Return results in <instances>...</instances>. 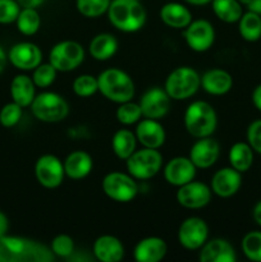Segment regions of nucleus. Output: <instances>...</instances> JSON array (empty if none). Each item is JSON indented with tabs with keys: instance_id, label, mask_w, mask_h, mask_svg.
<instances>
[{
	"instance_id": "22",
	"label": "nucleus",
	"mask_w": 261,
	"mask_h": 262,
	"mask_svg": "<svg viewBox=\"0 0 261 262\" xmlns=\"http://www.w3.org/2000/svg\"><path fill=\"white\" fill-rule=\"evenodd\" d=\"M201 87L207 94L222 96L232 90L233 77L224 69H209L201 76Z\"/></svg>"
},
{
	"instance_id": "4",
	"label": "nucleus",
	"mask_w": 261,
	"mask_h": 262,
	"mask_svg": "<svg viewBox=\"0 0 261 262\" xmlns=\"http://www.w3.org/2000/svg\"><path fill=\"white\" fill-rule=\"evenodd\" d=\"M184 127L194 138L209 137L217 127V115L214 106L209 102H191L184 112Z\"/></svg>"
},
{
	"instance_id": "18",
	"label": "nucleus",
	"mask_w": 261,
	"mask_h": 262,
	"mask_svg": "<svg viewBox=\"0 0 261 262\" xmlns=\"http://www.w3.org/2000/svg\"><path fill=\"white\" fill-rule=\"evenodd\" d=\"M197 168L189 158L177 156L173 158L164 168V178L169 184L181 187L188 182L193 181Z\"/></svg>"
},
{
	"instance_id": "43",
	"label": "nucleus",
	"mask_w": 261,
	"mask_h": 262,
	"mask_svg": "<svg viewBox=\"0 0 261 262\" xmlns=\"http://www.w3.org/2000/svg\"><path fill=\"white\" fill-rule=\"evenodd\" d=\"M17 2L22 8H36L37 9L46 0H17Z\"/></svg>"
},
{
	"instance_id": "34",
	"label": "nucleus",
	"mask_w": 261,
	"mask_h": 262,
	"mask_svg": "<svg viewBox=\"0 0 261 262\" xmlns=\"http://www.w3.org/2000/svg\"><path fill=\"white\" fill-rule=\"evenodd\" d=\"M118 122L123 125H130L138 123L142 117V112L138 102H133L132 100L119 104L117 112H115Z\"/></svg>"
},
{
	"instance_id": "9",
	"label": "nucleus",
	"mask_w": 261,
	"mask_h": 262,
	"mask_svg": "<svg viewBox=\"0 0 261 262\" xmlns=\"http://www.w3.org/2000/svg\"><path fill=\"white\" fill-rule=\"evenodd\" d=\"M102 191L110 200L117 202H130L138 193V184L129 173L112 171L102 179Z\"/></svg>"
},
{
	"instance_id": "11",
	"label": "nucleus",
	"mask_w": 261,
	"mask_h": 262,
	"mask_svg": "<svg viewBox=\"0 0 261 262\" xmlns=\"http://www.w3.org/2000/svg\"><path fill=\"white\" fill-rule=\"evenodd\" d=\"M64 164L55 155H42L35 164V177L38 183L49 189L56 188L63 183Z\"/></svg>"
},
{
	"instance_id": "44",
	"label": "nucleus",
	"mask_w": 261,
	"mask_h": 262,
	"mask_svg": "<svg viewBox=\"0 0 261 262\" xmlns=\"http://www.w3.org/2000/svg\"><path fill=\"white\" fill-rule=\"evenodd\" d=\"M9 229V222H8V217L5 216L4 212L0 211V237L5 235Z\"/></svg>"
},
{
	"instance_id": "26",
	"label": "nucleus",
	"mask_w": 261,
	"mask_h": 262,
	"mask_svg": "<svg viewBox=\"0 0 261 262\" xmlns=\"http://www.w3.org/2000/svg\"><path fill=\"white\" fill-rule=\"evenodd\" d=\"M10 96L14 102L22 107L31 106L36 96V84L33 79L26 74H18L10 83Z\"/></svg>"
},
{
	"instance_id": "32",
	"label": "nucleus",
	"mask_w": 261,
	"mask_h": 262,
	"mask_svg": "<svg viewBox=\"0 0 261 262\" xmlns=\"http://www.w3.org/2000/svg\"><path fill=\"white\" fill-rule=\"evenodd\" d=\"M18 31L25 36H32L40 30L41 17L36 8H22L15 20Z\"/></svg>"
},
{
	"instance_id": "17",
	"label": "nucleus",
	"mask_w": 261,
	"mask_h": 262,
	"mask_svg": "<svg viewBox=\"0 0 261 262\" xmlns=\"http://www.w3.org/2000/svg\"><path fill=\"white\" fill-rule=\"evenodd\" d=\"M241 186H242V173L235 170L232 166L219 169L212 176L211 183H210L212 193L222 199L234 196L240 191Z\"/></svg>"
},
{
	"instance_id": "33",
	"label": "nucleus",
	"mask_w": 261,
	"mask_h": 262,
	"mask_svg": "<svg viewBox=\"0 0 261 262\" xmlns=\"http://www.w3.org/2000/svg\"><path fill=\"white\" fill-rule=\"evenodd\" d=\"M241 248L246 257L250 261L261 262V232L253 230L243 237Z\"/></svg>"
},
{
	"instance_id": "10",
	"label": "nucleus",
	"mask_w": 261,
	"mask_h": 262,
	"mask_svg": "<svg viewBox=\"0 0 261 262\" xmlns=\"http://www.w3.org/2000/svg\"><path fill=\"white\" fill-rule=\"evenodd\" d=\"M207 238H209V227L201 217H187L179 225L178 242L186 250H200L205 245Z\"/></svg>"
},
{
	"instance_id": "27",
	"label": "nucleus",
	"mask_w": 261,
	"mask_h": 262,
	"mask_svg": "<svg viewBox=\"0 0 261 262\" xmlns=\"http://www.w3.org/2000/svg\"><path fill=\"white\" fill-rule=\"evenodd\" d=\"M89 50L95 60H109L118 51L117 37L112 33H99L91 40Z\"/></svg>"
},
{
	"instance_id": "28",
	"label": "nucleus",
	"mask_w": 261,
	"mask_h": 262,
	"mask_svg": "<svg viewBox=\"0 0 261 262\" xmlns=\"http://www.w3.org/2000/svg\"><path fill=\"white\" fill-rule=\"evenodd\" d=\"M253 152L255 151L248 142H235L232 145L228 155L230 166L241 173H246L253 164Z\"/></svg>"
},
{
	"instance_id": "1",
	"label": "nucleus",
	"mask_w": 261,
	"mask_h": 262,
	"mask_svg": "<svg viewBox=\"0 0 261 262\" xmlns=\"http://www.w3.org/2000/svg\"><path fill=\"white\" fill-rule=\"evenodd\" d=\"M55 255L51 248L37 241L15 235L0 237V262H51Z\"/></svg>"
},
{
	"instance_id": "45",
	"label": "nucleus",
	"mask_w": 261,
	"mask_h": 262,
	"mask_svg": "<svg viewBox=\"0 0 261 262\" xmlns=\"http://www.w3.org/2000/svg\"><path fill=\"white\" fill-rule=\"evenodd\" d=\"M252 216H253V220L256 222V224L261 227V200L255 205V207H253Z\"/></svg>"
},
{
	"instance_id": "13",
	"label": "nucleus",
	"mask_w": 261,
	"mask_h": 262,
	"mask_svg": "<svg viewBox=\"0 0 261 262\" xmlns=\"http://www.w3.org/2000/svg\"><path fill=\"white\" fill-rule=\"evenodd\" d=\"M140 107L143 118L148 119H161L165 117L170 110L171 99L161 87H151L143 92L140 100Z\"/></svg>"
},
{
	"instance_id": "2",
	"label": "nucleus",
	"mask_w": 261,
	"mask_h": 262,
	"mask_svg": "<svg viewBox=\"0 0 261 262\" xmlns=\"http://www.w3.org/2000/svg\"><path fill=\"white\" fill-rule=\"evenodd\" d=\"M146 10L140 0H112L107 18L122 32H137L146 23Z\"/></svg>"
},
{
	"instance_id": "38",
	"label": "nucleus",
	"mask_w": 261,
	"mask_h": 262,
	"mask_svg": "<svg viewBox=\"0 0 261 262\" xmlns=\"http://www.w3.org/2000/svg\"><path fill=\"white\" fill-rule=\"evenodd\" d=\"M23 114V107L12 101L4 105L0 110V124L5 128H12L19 123Z\"/></svg>"
},
{
	"instance_id": "19",
	"label": "nucleus",
	"mask_w": 261,
	"mask_h": 262,
	"mask_svg": "<svg viewBox=\"0 0 261 262\" xmlns=\"http://www.w3.org/2000/svg\"><path fill=\"white\" fill-rule=\"evenodd\" d=\"M135 135L137 142H140L142 147L147 148H160L166 138L165 129L161 123H159L158 119H148V118H145L137 123Z\"/></svg>"
},
{
	"instance_id": "47",
	"label": "nucleus",
	"mask_w": 261,
	"mask_h": 262,
	"mask_svg": "<svg viewBox=\"0 0 261 262\" xmlns=\"http://www.w3.org/2000/svg\"><path fill=\"white\" fill-rule=\"evenodd\" d=\"M7 61H8V55L7 53H5L4 49L0 46V73H2L3 71H4L5 66H7Z\"/></svg>"
},
{
	"instance_id": "15",
	"label": "nucleus",
	"mask_w": 261,
	"mask_h": 262,
	"mask_svg": "<svg viewBox=\"0 0 261 262\" xmlns=\"http://www.w3.org/2000/svg\"><path fill=\"white\" fill-rule=\"evenodd\" d=\"M8 60L20 71H33L42 63V51L33 42H18L10 48Z\"/></svg>"
},
{
	"instance_id": "3",
	"label": "nucleus",
	"mask_w": 261,
	"mask_h": 262,
	"mask_svg": "<svg viewBox=\"0 0 261 262\" xmlns=\"http://www.w3.org/2000/svg\"><path fill=\"white\" fill-rule=\"evenodd\" d=\"M99 91L109 101L122 104L135 96V82L127 72L119 68H109L97 76Z\"/></svg>"
},
{
	"instance_id": "39",
	"label": "nucleus",
	"mask_w": 261,
	"mask_h": 262,
	"mask_svg": "<svg viewBox=\"0 0 261 262\" xmlns=\"http://www.w3.org/2000/svg\"><path fill=\"white\" fill-rule=\"evenodd\" d=\"M50 248L54 255H55V257L67 258L73 253L74 242L68 234H59L51 241Z\"/></svg>"
},
{
	"instance_id": "49",
	"label": "nucleus",
	"mask_w": 261,
	"mask_h": 262,
	"mask_svg": "<svg viewBox=\"0 0 261 262\" xmlns=\"http://www.w3.org/2000/svg\"><path fill=\"white\" fill-rule=\"evenodd\" d=\"M251 2V0H240V3H241V4H242V5H245V7H247V5H248V3H250Z\"/></svg>"
},
{
	"instance_id": "20",
	"label": "nucleus",
	"mask_w": 261,
	"mask_h": 262,
	"mask_svg": "<svg viewBox=\"0 0 261 262\" xmlns=\"http://www.w3.org/2000/svg\"><path fill=\"white\" fill-rule=\"evenodd\" d=\"M199 260L201 262H235L237 255L233 246L223 238H214L205 242L200 248Z\"/></svg>"
},
{
	"instance_id": "21",
	"label": "nucleus",
	"mask_w": 261,
	"mask_h": 262,
	"mask_svg": "<svg viewBox=\"0 0 261 262\" xmlns=\"http://www.w3.org/2000/svg\"><path fill=\"white\" fill-rule=\"evenodd\" d=\"M168 246L163 238L147 237L141 239L133 250V257L137 262H159L165 257Z\"/></svg>"
},
{
	"instance_id": "6",
	"label": "nucleus",
	"mask_w": 261,
	"mask_h": 262,
	"mask_svg": "<svg viewBox=\"0 0 261 262\" xmlns=\"http://www.w3.org/2000/svg\"><path fill=\"white\" fill-rule=\"evenodd\" d=\"M31 112L40 122L58 123L67 118L69 105L63 96L46 91L36 95L31 104Z\"/></svg>"
},
{
	"instance_id": "14",
	"label": "nucleus",
	"mask_w": 261,
	"mask_h": 262,
	"mask_svg": "<svg viewBox=\"0 0 261 262\" xmlns=\"http://www.w3.org/2000/svg\"><path fill=\"white\" fill-rule=\"evenodd\" d=\"M212 191L209 186L201 182L193 181L178 187L176 199L181 206L186 209H202L211 201Z\"/></svg>"
},
{
	"instance_id": "36",
	"label": "nucleus",
	"mask_w": 261,
	"mask_h": 262,
	"mask_svg": "<svg viewBox=\"0 0 261 262\" xmlns=\"http://www.w3.org/2000/svg\"><path fill=\"white\" fill-rule=\"evenodd\" d=\"M73 91L79 97H90L99 91L97 77L92 74H81L73 81Z\"/></svg>"
},
{
	"instance_id": "48",
	"label": "nucleus",
	"mask_w": 261,
	"mask_h": 262,
	"mask_svg": "<svg viewBox=\"0 0 261 262\" xmlns=\"http://www.w3.org/2000/svg\"><path fill=\"white\" fill-rule=\"evenodd\" d=\"M183 2H186L187 4L197 5V7H200V5H206V4H209V3H211L212 0H183Z\"/></svg>"
},
{
	"instance_id": "7",
	"label": "nucleus",
	"mask_w": 261,
	"mask_h": 262,
	"mask_svg": "<svg viewBox=\"0 0 261 262\" xmlns=\"http://www.w3.org/2000/svg\"><path fill=\"white\" fill-rule=\"evenodd\" d=\"M125 166L130 176L137 181H146L160 171L163 166V155L158 148L142 147L136 150L125 160Z\"/></svg>"
},
{
	"instance_id": "30",
	"label": "nucleus",
	"mask_w": 261,
	"mask_h": 262,
	"mask_svg": "<svg viewBox=\"0 0 261 262\" xmlns=\"http://www.w3.org/2000/svg\"><path fill=\"white\" fill-rule=\"evenodd\" d=\"M241 37L248 42H256L261 38V15L247 10L238 20Z\"/></svg>"
},
{
	"instance_id": "31",
	"label": "nucleus",
	"mask_w": 261,
	"mask_h": 262,
	"mask_svg": "<svg viewBox=\"0 0 261 262\" xmlns=\"http://www.w3.org/2000/svg\"><path fill=\"white\" fill-rule=\"evenodd\" d=\"M214 14L225 23H235L243 14V5L240 0H212Z\"/></svg>"
},
{
	"instance_id": "25",
	"label": "nucleus",
	"mask_w": 261,
	"mask_h": 262,
	"mask_svg": "<svg viewBox=\"0 0 261 262\" xmlns=\"http://www.w3.org/2000/svg\"><path fill=\"white\" fill-rule=\"evenodd\" d=\"M63 164L66 176L73 181L86 178L91 173L92 166H94L91 155L82 150H77L69 154Z\"/></svg>"
},
{
	"instance_id": "50",
	"label": "nucleus",
	"mask_w": 261,
	"mask_h": 262,
	"mask_svg": "<svg viewBox=\"0 0 261 262\" xmlns=\"http://www.w3.org/2000/svg\"><path fill=\"white\" fill-rule=\"evenodd\" d=\"M140 2H142V0H140Z\"/></svg>"
},
{
	"instance_id": "16",
	"label": "nucleus",
	"mask_w": 261,
	"mask_h": 262,
	"mask_svg": "<svg viewBox=\"0 0 261 262\" xmlns=\"http://www.w3.org/2000/svg\"><path fill=\"white\" fill-rule=\"evenodd\" d=\"M220 156V145L216 140L209 137L197 138L189 150L191 161L197 169H207L214 165Z\"/></svg>"
},
{
	"instance_id": "37",
	"label": "nucleus",
	"mask_w": 261,
	"mask_h": 262,
	"mask_svg": "<svg viewBox=\"0 0 261 262\" xmlns=\"http://www.w3.org/2000/svg\"><path fill=\"white\" fill-rule=\"evenodd\" d=\"M56 73H58V71L54 68L53 64L41 63L40 66L33 69V83L36 84V87L46 89V87L51 86L54 83V81L56 78Z\"/></svg>"
},
{
	"instance_id": "29",
	"label": "nucleus",
	"mask_w": 261,
	"mask_h": 262,
	"mask_svg": "<svg viewBox=\"0 0 261 262\" xmlns=\"http://www.w3.org/2000/svg\"><path fill=\"white\" fill-rule=\"evenodd\" d=\"M136 146H137V138L129 129L117 130L112 138L113 151L120 160H127L136 151Z\"/></svg>"
},
{
	"instance_id": "41",
	"label": "nucleus",
	"mask_w": 261,
	"mask_h": 262,
	"mask_svg": "<svg viewBox=\"0 0 261 262\" xmlns=\"http://www.w3.org/2000/svg\"><path fill=\"white\" fill-rule=\"evenodd\" d=\"M246 136L252 150L261 155V119L255 120L248 125Z\"/></svg>"
},
{
	"instance_id": "46",
	"label": "nucleus",
	"mask_w": 261,
	"mask_h": 262,
	"mask_svg": "<svg viewBox=\"0 0 261 262\" xmlns=\"http://www.w3.org/2000/svg\"><path fill=\"white\" fill-rule=\"evenodd\" d=\"M247 9L261 15V0H251L247 5Z\"/></svg>"
},
{
	"instance_id": "24",
	"label": "nucleus",
	"mask_w": 261,
	"mask_h": 262,
	"mask_svg": "<svg viewBox=\"0 0 261 262\" xmlns=\"http://www.w3.org/2000/svg\"><path fill=\"white\" fill-rule=\"evenodd\" d=\"M160 19L168 27L184 30L193 20V18H192L191 10L186 5L182 3L170 2L161 7Z\"/></svg>"
},
{
	"instance_id": "42",
	"label": "nucleus",
	"mask_w": 261,
	"mask_h": 262,
	"mask_svg": "<svg viewBox=\"0 0 261 262\" xmlns=\"http://www.w3.org/2000/svg\"><path fill=\"white\" fill-rule=\"evenodd\" d=\"M252 102L256 109L261 113V83L253 89L252 91Z\"/></svg>"
},
{
	"instance_id": "8",
	"label": "nucleus",
	"mask_w": 261,
	"mask_h": 262,
	"mask_svg": "<svg viewBox=\"0 0 261 262\" xmlns=\"http://www.w3.org/2000/svg\"><path fill=\"white\" fill-rule=\"evenodd\" d=\"M84 59V49L77 41L66 40L55 43L49 54V63L58 72H71L78 68Z\"/></svg>"
},
{
	"instance_id": "35",
	"label": "nucleus",
	"mask_w": 261,
	"mask_h": 262,
	"mask_svg": "<svg viewBox=\"0 0 261 262\" xmlns=\"http://www.w3.org/2000/svg\"><path fill=\"white\" fill-rule=\"evenodd\" d=\"M112 0H76V8L86 18H97L107 13Z\"/></svg>"
},
{
	"instance_id": "12",
	"label": "nucleus",
	"mask_w": 261,
	"mask_h": 262,
	"mask_svg": "<svg viewBox=\"0 0 261 262\" xmlns=\"http://www.w3.org/2000/svg\"><path fill=\"white\" fill-rule=\"evenodd\" d=\"M184 40L188 48L196 53L207 51L215 41L214 26L206 19H194L184 28Z\"/></svg>"
},
{
	"instance_id": "5",
	"label": "nucleus",
	"mask_w": 261,
	"mask_h": 262,
	"mask_svg": "<svg viewBox=\"0 0 261 262\" xmlns=\"http://www.w3.org/2000/svg\"><path fill=\"white\" fill-rule=\"evenodd\" d=\"M201 87V76L192 67H178L168 74L164 89L171 100H187Z\"/></svg>"
},
{
	"instance_id": "40",
	"label": "nucleus",
	"mask_w": 261,
	"mask_h": 262,
	"mask_svg": "<svg viewBox=\"0 0 261 262\" xmlns=\"http://www.w3.org/2000/svg\"><path fill=\"white\" fill-rule=\"evenodd\" d=\"M20 7L17 0H0V25H9L17 20Z\"/></svg>"
},
{
	"instance_id": "23",
	"label": "nucleus",
	"mask_w": 261,
	"mask_h": 262,
	"mask_svg": "<svg viewBox=\"0 0 261 262\" xmlns=\"http://www.w3.org/2000/svg\"><path fill=\"white\" fill-rule=\"evenodd\" d=\"M95 257L101 262H118L124 257V246L114 235H101L94 242Z\"/></svg>"
}]
</instances>
